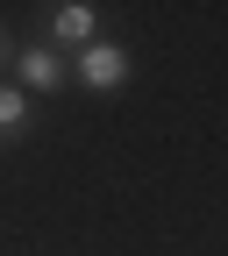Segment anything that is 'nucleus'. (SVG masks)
Masks as SVG:
<instances>
[{
	"label": "nucleus",
	"mask_w": 228,
	"mask_h": 256,
	"mask_svg": "<svg viewBox=\"0 0 228 256\" xmlns=\"http://www.w3.org/2000/svg\"><path fill=\"white\" fill-rule=\"evenodd\" d=\"M50 28H57L64 43H93V8H86V0H72V8L50 14Z\"/></svg>",
	"instance_id": "nucleus-3"
},
{
	"label": "nucleus",
	"mask_w": 228,
	"mask_h": 256,
	"mask_svg": "<svg viewBox=\"0 0 228 256\" xmlns=\"http://www.w3.org/2000/svg\"><path fill=\"white\" fill-rule=\"evenodd\" d=\"M22 121H29V100H22L15 86H0V136H15Z\"/></svg>",
	"instance_id": "nucleus-4"
},
{
	"label": "nucleus",
	"mask_w": 228,
	"mask_h": 256,
	"mask_svg": "<svg viewBox=\"0 0 228 256\" xmlns=\"http://www.w3.org/2000/svg\"><path fill=\"white\" fill-rule=\"evenodd\" d=\"M79 78H86L93 92H114V86L128 78V50H121V43H86V50H79Z\"/></svg>",
	"instance_id": "nucleus-1"
},
{
	"label": "nucleus",
	"mask_w": 228,
	"mask_h": 256,
	"mask_svg": "<svg viewBox=\"0 0 228 256\" xmlns=\"http://www.w3.org/2000/svg\"><path fill=\"white\" fill-rule=\"evenodd\" d=\"M15 72H22V86L50 92V86L64 78V57H57V50H22V64H15Z\"/></svg>",
	"instance_id": "nucleus-2"
}]
</instances>
